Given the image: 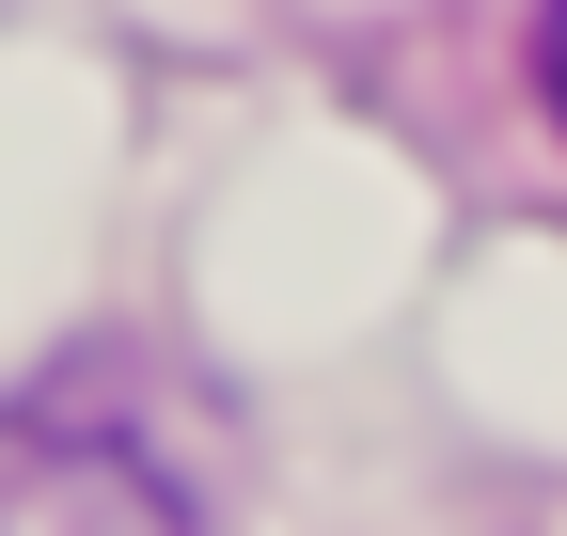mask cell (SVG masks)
<instances>
[{
    "instance_id": "obj_1",
    "label": "cell",
    "mask_w": 567,
    "mask_h": 536,
    "mask_svg": "<svg viewBox=\"0 0 567 536\" xmlns=\"http://www.w3.org/2000/svg\"><path fill=\"white\" fill-rule=\"evenodd\" d=\"M536 95H551V126H567V0L536 17Z\"/></svg>"
}]
</instances>
